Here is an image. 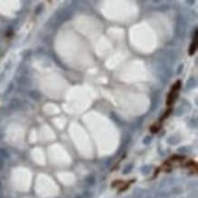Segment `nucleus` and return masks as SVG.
<instances>
[{
    "label": "nucleus",
    "instance_id": "f257e3e1",
    "mask_svg": "<svg viewBox=\"0 0 198 198\" xmlns=\"http://www.w3.org/2000/svg\"><path fill=\"white\" fill-rule=\"evenodd\" d=\"M180 89H181V81L178 80V81H176V82L173 85V87H172V89H171V91H170L169 94H168L167 101H166V104H167L168 106H171V105L174 104V102L175 101L176 98L178 97V93L179 91H180Z\"/></svg>",
    "mask_w": 198,
    "mask_h": 198
},
{
    "label": "nucleus",
    "instance_id": "f03ea898",
    "mask_svg": "<svg viewBox=\"0 0 198 198\" xmlns=\"http://www.w3.org/2000/svg\"><path fill=\"white\" fill-rule=\"evenodd\" d=\"M196 47H197V35L196 33V35H195V41H193V43H192V45L190 47V51H189L190 55L195 54V52L196 50Z\"/></svg>",
    "mask_w": 198,
    "mask_h": 198
}]
</instances>
